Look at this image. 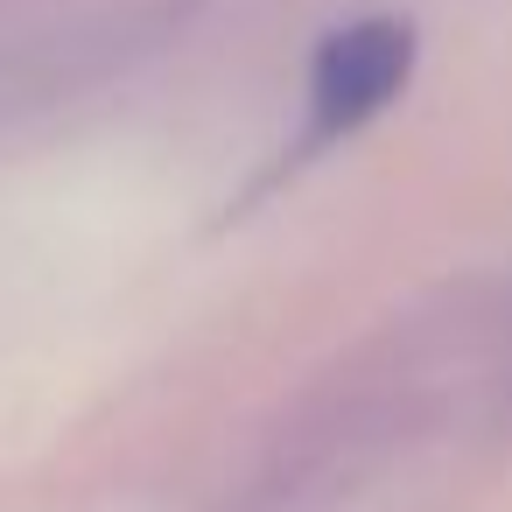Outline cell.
Masks as SVG:
<instances>
[{
	"label": "cell",
	"instance_id": "cell-1",
	"mask_svg": "<svg viewBox=\"0 0 512 512\" xmlns=\"http://www.w3.org/2000/svg\"><path fill=\"white\" fill-rule=\"evenodd\" d=\"M414 78V29L393 15L344 22L309 57V106H302V155H323L365 134Z\"/></svg>",
	"mask_w": 512,
	"mask_h": 512
}]
</instances>
